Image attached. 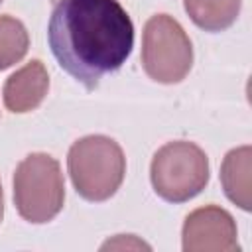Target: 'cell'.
<instances>
[{
  "label": "cell",
  "mask_w": 252,
  "mask_h": 252,
  "mask_svg": "<svg viewBox=\"0 0 252 252\" xmlns=\"http://www.w3.org/2000/svg\"><path fill=\"white\" fill-rule=\"evenodd\" d=\"M209 181L205 152L191 142H169L158 150L152 161L156 193L169 203L193 199Z\"/></svg>",
  "instance_id": "277c9868"
},
{
  "label": "cell",
  "mask_w": 252,
  "mask_h": 252,
  "mask_svg": "<svg viewBox=\"0 0 252 252\" xmlns=\"http://www.w3.org/2000/svg\"><path fill=\"white\" fill-rule=\"evenodd\" d=\"M0 2H2V0H0Z\"/></svg>",
  "instance_id": "7c38bea8"
},
{
  "label": "cell",
  "mask_w": 252,
  "mask_h": 252,
  "mask_svg": "<svg viewBox=\"0 0 252 252\" xmlns=\"http://www.w3.org/2000/svg\"><path fill=\"white\" fill-rule=\"evenodd\" d=\"M220 181L224 187L226 197L242 207L244 211L250 209V148L242 146L232 150L220 169Z\"/></svg>",
  "instance_id": "ba28073f"
},
{
  "label": "cell",
  "mask_w": 252,
  "mask_h": 252,
  "mask_svg": "<svg viewBox=\"0 0 252 252\" xmlns=\"http://www.w3.org/2000/svg\"><path fill=\"white\" fill-rule=\"evenodd\" d=\"M49 89V77L41 61H30L4 85V104L12 112L33 110Z\"/></svg>",
  "instance_id": "52a82bcc"
},
{
  "label": "cell",
  "mask_w": 252,
  "mask_h": 252,
  "mask_svg": "<svg viewBox=\"0 0 252 252\" xmlns=\"http://www.w3.org/2000/svg\"><path fill=\"white\" fill-rule=\"evenodd\" d=\"M185 10L199 28L220 32L238 18L240 0H185Z\"/></svg>",
  "instance_id": "9c48e42d"
},
{
  "label": "cell",
  "mask_w": 252,
  "mask_h": 252,
  "mask_svg": "<svg viewBox=\"0 0 252 252\" xmlns=\"http://www.w3.org/2000/svg\"><path fill=\"white\" fill-rule=\"evenodd\" d=\"M183 250H238L232 217L219 207H203L193 211L183 226Z\"/></svg>",
  "instance_id": "8992f818"
},
{
  "label": "cell",
  "mask_w": 252,
  "mask_h": 252,
  "mask_svg": "<svg viewBox=\"0 0 252 252\" xmlns=\"http://www.w3.org/2000/svg\"><path fill=\"white\" fill-rule=\"evenodd\" d=\"M73 185L87 201H106L124 179L126 159L122 148L106 136H87L69 150Z\"/></svg>",
  "instance_id": "7a4b0ae2"
},
{
  "label": "cell",
  "mask_w": 252,
  "mask_h": 252,
  "mask_svg": "<svg viewBox=\"0 0 252 252\" xmlns=\"http://www.w3.org/2000/svg\"><path fill=\"white\" fill-rule=\"evenodd\" d=\"M2 215H4V201H2V187H0V220H2Z\"/></svg>",
  "instance_id": "8fae6325"
},
{
  "label": "cell",
  "mask_w": 252,
  "mask_h": 252,
  "mask_svg": "<svg viewBox=\"0 0 252 252\" xmlns=\"http://www.w3.org/2000/svg\"><path fill=\"white\" fill-rule=\"evenodd\" d=\"M193 49L183 28L169 16H152L144 28L142 65L158 83H179L191 69Z\"/></svg>",
  "instance_id": "5b68a950"
},
{
  "label": "cell",
  "mask_w": 252,
  "mask_h": 252,
  "mask_svg": "<svg viewBox=\"0 0 252 252\" xmlns=\"http://www.w3.org/2000/svg\"><path fill=\"white\" fill-rule=\"evenodd\" d=\"M65 187L59 163L47 154L28 156L14 173V201L30 222H47L63 207Z\"/></svg>",
  "instance_id": "3957f363"
},
{
  "label": "cell",
  "mask_w": 252,
  "mask_h": 252,
  "mask_svg": "<svg viewBox=\"0 0 252 252\" xmlns=\"http://www.w3.org/2000/svg\"><path fill=\"white\" fill-rule=\"evenodd\" d=\"M47 41L59 67L91 91L128 59L134 26L116 0H57Z\"/></svg>",
  "instance_id": "6da1fadb"
},
{
  "label": "cell",
  "mask_w": 252,
  "mask_h": 252,
  "mask_svg": "<svg viewBox=\"0 0 252 252\" xmlns=\"http://www.w3.org/2000/svg\"><path fill=\"white\" fill-rule=\"evenodd\" d=\"M30 45L24 24L12 16H0V71L18 63Z\"/></svg>",
  "instance_id": "30bf717a"
}]
</instances>
